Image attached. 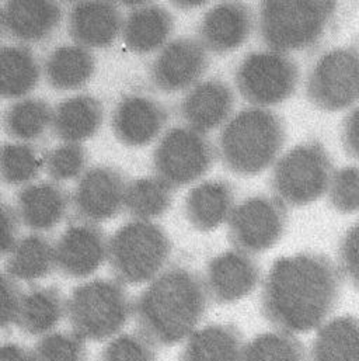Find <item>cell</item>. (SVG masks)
I'll return each mask as SVG.
<instances>
[{
  "label": "cell",
  "mask_w": 359,
  "mask_h": 361,
  "mask_svg": "<svg viewBox=\"0 0 359 361\" xmlns=\"http://www.w3.org/2000/svg\"><path fill=\"white\" fill-rule=\"evenodd\" d=\"M341 273L322 253L279 257L263 286L261 311L279 332L306 334L323 326L341 294Z\"/></svg>",
  "instance_id": "obj_1"
},
{
  "label": "cell",
  "mask_w": 359,
  "mask_h": 361,
  "mask_svg": "<svg viewBox=\"0 0 359 361\" xmlns=\"http://www.w3.org/2000/svg\"><path fill=\"white\" fill-rule=\"evenodd\" d=\"M206 307L203 280L188 269L172 267L138 297L134 314L144 338L158 346H172L195 332Z\"/></svg>",
  "instance_id": "obj_2"
},
{
  "label": "cell",
  "mask_w": 359,
  "mask_h": 361,
  "mask_svg": "<svg viewBox=\"0 0 359 361\" xmlns=\"http://www.w3.org/2000/svg\"><path fill=\"white\" fill-rule=\"evenodd\" d=\"M285 140V123L275 111L247 107L225 124L219 157L234 175L257 176L275 162Z\"/></svg>",
  "instance_id": "obj_3"
},
{
  "label": "cell",
  "mask_w": 359,
  "mask_h": 361,
  "mask_svg": "<svg viewBox=\"0 0 359 361\" xmlns=\"http://www.w3.org/2000/svg\"><path fill=\"white\" fill-rule=\"evenodd\" d=\"M336 10V1H263L258 18L260 37L271 51L281 54L310 49L325 37Z\"/></svg>",
  "instance_id": "obj_4"
},
{
  "label": "cell",
  "mask_w": 359,
  "mask_h": 361,
  "mask_svg": "<svg viewBox=\"0 0 359 361\" xmlns=\"http://www.w3.org/2000/svg\"><path fill=\"white\" fill-rule=\"evenodd\" d=\"M170 252V240L159 225L135 219L111 236L107 259L117 281L142 284L162 273Z\"/></svg>",
  "instance_id": "obj_5"
},
{
  "label": "cell",
  "mask_w": 359,
  "mask_h": 361,
  "mask_svg": "<svg viewBox=\"0 0 359 361\" xmlns=\"http://www.w3.org/2000/svg\"><path fill=\"white\" fill-rule=\"evenodd\" d=\"M132 312L130 298L120 281L93 280L73 290L66 315L73 334L83 341L114 338Z\"/></svg>",
  "instance_id": "obj_6"
},
{
  "label": "cell",
  "mask_w": 359,
  "mask_h": 361,
  "mask_svg": "<svg viewBox=\"0 0 359 361\" xmlns=\"http://www.w3.org/2000/svg\"><path fill=\"white\" fill-rule=\"evenodd\" d=\"M333 178V162L319 141L299 144L284 154L271 175L275 197L291 207H305L326 194Z\"/></svg>",
  "instance_id": "obj_7"
},
{
  "label": "cell",
  "mask_w": 359,
  "mask_h": 361,
  "mask_svg": "<svg viewBox=\"0 0 359 361\" xmlns=\"http://www.w3.org/2000/svg\"><path fill=\"white\" fill-rule=\"evenodd\" d=\"M306 96L325 111H341L359 102V44L322 54L309 71Z\"/></svg>",
  "instance_id": "obj_8"
},
{
  "label": "cell",
  "mask_w": 359,
  "mask_h": 361,
  "mask_svg": "<svg viewBox=\"0 0 359 361\" xmlns=\"http://www.w3.org/2000/svg\"><path fill=\"white\" fill-rule=\"evenodd\" d=\"M234 79L243 99L264 109L281 104L296 92L299 68L286 54L254 51L239 63Z\"/></svg>",
  "instance_id": "obj_9"
},
{
  "label": "cell",
  "mask_w": 359,
  "mask_h": 361,
  "mask_svg": "<svg viewBox=\"0 0 359 361\" xmlns=\"http://www.w3.org/2000/svg\"><path fill=\"white\" fill-rule=\"evenodd\" d=\"M286 224L284 202L277 197L253 195L234 207L229 218V240L243 253H263L282 239Z\"/></svg>",
  "instance_id": "obj_10"
},
{
  "label": "cell",
  "mask_w": 359,
  "mask_h": 361,
  "mask_svg": "<svg viewBox=\"0 0 359 361\" xmlns=\"http://www.w3.org/2000/svg\"><path fill=\"white\" fill-rule=\"evenodd\" d=\"M215 152L209 140L189 127L169 130L153 155L158 178L182 187L201 179L212 166Z\"/></svg>",
  "instance_id": "obj_11"
},
{
  "label": "cell",
  "mask_w": 359,
  "mask_h": 361,
  "mask_svg": "<svg viewBox=\"0 0 359 361\" xmlns=\"http://www.w3.org/2000/svg\"><path fill=\"white\" fill-rule=\"evenodd\" d=\"M206 48L195 38L182 37L163 47L152 65V80L163 92H180L195 85L208 69Z\"/></svg>",
  "instance_id": "obj_12"
},
{
  "label": "cell",
  "mask_w": 359,
  "mask_h": 361,
  "mask_svg": "<svg viewBox=\"0 0 359 361\" xmlns=\"http://www.w3.org/2000/svg\"><path fill=\"white\" fill-rule=\"evenodd\" d=\"M125 191L127 184L118 171L107 166L92 168L77 183L73 205L84 222H101L121 211Z\"/></svg>",
  "instance_id": "obj_13"
},
{
  "label": "cell",
  "mask_w": 359,
  "mask_h": 361,
  "mask_svg": "<svg viewBox=\"0 0 359 361\" xmlns=\"http://www.w3.org/2000/svg\"><path fill=\"white\" fill-rule=\"evenodd\" d=\"M260 279V266L250 255L227 250L209 262L203 283L208 295L215 302L230 304L250 295Z\"/></svg>",
  "instance_id": "obj_14"
},
{
  "label": "cell",
  "mask_w": 359,
  "mask_h": 361,
  "mask_svg": "<svg viewBox=\"0 0 359 361\" xmlns=\"http://www.w3.org/2000/svg\"><path fill=\"white\" fill-rule=\"evenodd\" d=\"M108 242L100 228L90 222L70 225L55 245L56 267L69 277L92 276L107 259Z\"/></svg>",
  "instance_id": "obj_15"
},
{
  "label": "cell",
  "mask_w": 359,
  "mask_h": 361,
  "mask_svg": "<svg viewBox=\"0 0 359 361\" xmlns=\"http://www.w3.org/2000/svg\"><path fill=\"white\" fill-rule=\"evenodd\" d=\"M166 109L148 96L132 94L122 99L113 114V130L118 141L128 147H144L156 140L168 123Z\"/></svg>",
  "instance_id": "obj_16"
},
{
  "label": "cell",
  "mask_w": 359,
  "mask_h": 361,
  "mask_svg": "<svg viewBox=\"0 0 359 361\" xmlns=\"http://www.w3.org/2000/svg\"><path fill=\"white\" fill-rule=\"evenodd\" d=\"M253 25L254 17L250 6L240 1L219 3L202 18L201 42L215 54H227L248 39Z\"/></svg>",
  "instance_id": "obj_17"
},
{
  "label": "cell",
  "mask_w": 359,
  "mask_h": 361,
  "mask_svg": "<svg viewBox=\"0 0 359 361\" xmlns=\"http://www.w3.org/2000/svg\"><path fill=\"white\" fill-rule=\"evenodd\" d=\"M233 104L230 86L220 79H208L195 85L182 99L181 116L189 128L205 134L227 121Z\"/></svg>",
  "instance_id": "obj_18"
},
{
  "label": "cell",
  "mask_w": 359,
  "mask_h": 361,
  "mask_svg": "<svg viewBox=\"0 0 359 361\" xmlns=\"http://www.w3.org/2000/svg\"><path fill=\"white\" fill-rule=\"evenodd\" d=\"M120 8L111 1H79L69 13V32L77 45L107 48L122 30Z\"/></svg>",
  "instance_id": "obj_19"
},
{
  "label": "cell",
  "mask_w": 359,
  "mask_h": 361,
  "mask_svg": "<svg viewBox=\"0 0 359 361\" xmlns=\"http://www.w3.org/2000/svg\"><path fill=\"white\" fill-rule=\"evenodd\" d=\"M3 28L21 42L49 38L62 20V8L55 1L15 0L1 8Z\"/></svg>",
  "instance_id": "obj_20"
},
{
  "label": "cell",
  "mask_w": 359,
  "mask_h": 361,
  "mask_svg": "<svg viewBox=\"0 0 359 361\" xmlns=\"http://www.w3.org/2000/svg\"><path fill=\"white\" fill-rule=\"evenodd\" d=\"M69 207L66 191L56 183H35L25 185L17 195V215L25 226L34 231H48L56 226Z\"/></svg>",
  "instance_id": "obj_21"
},
{
  "label": "cell",
  "mask_w": 359,
  "mask_h": 361,
  "mask_svg": "<svg viewBox=\"0 0 359 361\" xmlns=\"http://www.w3.org/2000/svg\"><path fill=\"white\" fill-rule=\"evenodd\" d=\"M233 205L234 192L227 181H203L188 192L185 215L195 229L208 232L229 221Z\"/></svg>",
  "instance_id": "obj_22"
},
{
  "label": "cell",
  "mask_w": 359,
  "mask_h": 361,
  "mask_svg": "<svg viewBox=\"0 0 359 361\" xmlns=\"http://www.w3.org/2000/svg\"><path fill=\"white\" fill-rule=\"evenodd\" d=\"M173 27L175 20L165 7L146 3L134 8L124 20L122 35L131 51L149 54L166 44Z\"/></svg>",
  "instance_id": "obj_23"
},
{
  "label": "cell",
  "mask_w": 359,
  "mask_h": 361,
  "mask_svg": "<svg viewBox=\"0 0 359 361\" xmlns=\"http://www.w3.org/2000/svg\"><path fill=\"white\" fill-rule=\"evenodd\" d=\"M103 116V106L96 97L80 94L62 102L56 107L52 127L62 141L79 144L97 134Z\"/></svg>",
  "instance_id": "obj_24"
},
{
  "label": "cell",
  "mask_w": 359,
  "mask_h": 361,
  "mask_svg": "<svg viewBox=\"0 0 359 361\" xmlns=\"http://www.w3.org/2000/svg\"><path fill=\"white\" fill-rule=\"evenodd\" d=\"M65 314L66 304L55 287L34 288L21 295L15 324L28 335L45 336Z\"/></svg>",
  "instance_id": "obj_25"
},
{
  "label": "cell",
  "mask_w": 359,
  "mask_h": 361,
  "mask_svg": "<svg viewBox=\"0 0 359 361\" xmlns=\"http://www.w3.org/2000/svg\"><path fill=\"white\" fill-rule=\"evenodd\" d=\"M243 338L233 325H209L187 341L182 361H241Z\"/></svg>",
  "instance_id": "obj_26"
},
{
  "label": "cell",
  "mask_w": 359,
  "mask_h": 361,
  "mask_svg": "<svg viewBox=\"0 0 359 361\" xmlns=\"http://www.w3.org/2000/svg\"><path fill=\"white\" fill-rule=\"evenodd\" d=\"M96 61L93 54L80 45H63L53 49L45 61L48 83L58 90H75L93 76Z\"/></svg>",
  "instance_id": "obj_27"
},
{
  "label": "cell",
  "mask_w": 359,
  "mask_h": 361,
  "mask_svg": "<svg viewBox=\"0 0 359 361\" xmlns=\"http://www.w3.org/2000/svg\"><path fill=\"white\" fill-rule=\"evenodd\" d=\"M309 361H359V319L339 317L317 332Z\"/></svg>",
  "instance_id": "obj_28"
},
{
  "label": "cell",
  "mask_w": 359,
  "mask_h": 361,
  "mask_svg": "<svg viewBox=\"0 0 359 361\" xmlns=\"http://www.w3.org/2000/svg\"><path fill=\"white\" fill-rule=\"evenodd\" d=\"M41 68L32 51L24 45L0 48V97L17 99L32 92Z\"/></svg>",
  "instance_id": "obj_29"
},
{
  "label": "cell",
  "mask_w": 359,
  "mask_h": 361,
  "mask_svg": "<svg viewBox=\"0 0 359 361\" xmlns=\"http://www.w3.org/2000/svg\"><path fill=\"white\" fill-rule=\"evenodd\" d=\"M55 266V246L41 235H28L8 253L6 271L14 280L35 281L46 277Z\"/></svg>",
  "instance_id": "obj_30"
},
{
  "label": "cell",
  "mask_w": 359,
  "mask_h": 361,
  "mask_svg": "<svg viewBox=\"0 0 359 361\" xmlns=\"http://www.w3.org/2000/svg\"><path fill=\"white\" fill-rule=\"evenodd\" d=\"M53 111L41 99H24L11 104L3 116V127L7 135L18 141L41 138L52 126Z\"/></svg>",
  "instance_id": "obj_31"
},
{
  "label": "cell",
  "mask_w": 359,
  "mask_h": 361,
  "mask_svg": "<svg viewBox=\"0 0 359 361\" xmlns=\"http://www.w3.org/2000/svg\"><path fill=\"white\" fill-rule=\"evenodd\" d=\"M173 187L160 178H142L127 185L124 207L138 221L163 215L172 205Z\"/></svg>",
  "instance_id": "obj_32"
},
{
  "label": "cell",
  "mask_w": 359,
  "mask_h": 361,
  "mask_svg": "<svg viewBox=\"0 0 359 361\" xmlns=\"http://www.w3.org/2000/svg\"><path fill=\"white\" fill-rule=\"evenodd\" d=\"M241 361H306L303 345L291 334L270 332L244 346Z\"/></svg>",
  "instance_id": "obj_33"
},
{
  "label": "cell",
  "mask_w": 359,
  "mask_h": 361,
  "mask_svg": "<svg viewBox=\"0 0 359 361\" xmlns=\"http://www.w3.org/2000/svg\"><path fill=\"white\" fill-rule=\"evenodd\" d=\"M44 161L28 144H4L0 147V179L7 184L34 180Z\"/></svg>",
  "instance_id": "obj_34"
},
{
  "label": "cell",
  "mask_w": 359,
  "mask_h": 361,
  "mask_svg": "<svg viewBox=\"0 0 359 361\" xmlns=\"http://www.w3.org/2000/svg\"><path fill=\"white\" fill-rule=\"evenodd\" d=\"M32 361H86L83 339L75 334H48L31 352Z\"/></svg>",
  "instance_id": "obj_35"
},
{
  "label": "cell",
  "mask_w": 359,
  "mask_h": 361,
  "mask_svg": "<svg viewBox=\"0 0 359 361\" xmlns=\"http://www.w3.org/2000/svg\"><path fill=\"white\" fill-rule=\"evenodd\" d=\"M48 175L56 181L77 178L86 166V151L80 144H63L53 148L44 161Z\"/></svg>",
  "instance_id": "obj_36"
},
{
  "label": "cell",
  "mask_w": 359,
  "mask_h": 361,
  "mask_svg": "<svg viewBox=\"0 0 359 361\" xmlns=\"http://www.w3.org/2000/svg\"><path fill=\"white\" fill-rule=\"evenodd\" d=\"M330 204L340 214L359 211V166H344L339 169L330 183Z\"/></svg>",
  "instance_id": "obj_37"
},
{
  "label": "cell",
  "mask_w": 359,
  "mask_h": 361,
  "mask_svg": "<svg viewBox=\"0 0 359 361\" xmlns=\"http://www.w3.org/2000/svg\"><path fill=\"white\" fill-rule=\"evenodd\" d=\"M155 345L142 335L114 338L101 353L100 361H155Z\"/></svg>",
  "instance_id": "obj_38"
},
{
  "label": "cell",
  "mask_w": 359,
  "mask_h": 361,
  "mask_svg": "<svg viewBox=\"0 0 359 361\" xmlns=\"http://www.w3.org/2000/svg\"><path fill=\"white\" fill-rule=\"evenodd\" d=\"M339 262L343 274L359 288V219L347 229L340 240Z\"/></svg>",
  "instance_id": "obj_39"
},
{
  "label": "cell",
  "mask_w": 359,
  "mask_h": 361,
  "mask_svg": "<svg viewBox=\"0 0 359 361\" xmlns=\"http://www.w3.org/2000/svg\"><path fill=\"white\" fill-rule=\"evenodd\" d=\"M21 293L14 280L6 274H0V329L15 324Z\"/></svg>",
  "instance_id": "obj_40"
},
{
  "label": "cell",
  "mask_w": 359,
  "mask_h": 361,
  "mask_svg": "<svg viewBox=\"0 0 359 361\" xmlns=\"http://www.w3.org/2000/svg\"><path fill=\"white\" fill-rule=\"evenodd\" d=\"M18 222L15 212L3 201H0V257L10 253L17 243Z\"/></svg>",
  "instance_id": "obj_41"
},
{
  "label": "cell",
  "mask_w": 359,
  "mask_h": 361,
  "mask_svg": "<svg viewBox=\"0 0 359 361\" xmlns=\"http://www.w3.org/2000/svg\"><path fill=\"white\" fill-rule=\"evenodd\" d=\"M341 142L347 155L359 161V106L343 121Z\"/></svg>",
  "instance_id": "obj_42"
},
{
  "label": "cell",
  "mask_w": 359,
  "mask_h": 361,
  "mask_svg": "<svg viewBox=\"0 0 359 361\" xmlns=\"http://www.w3.org/2000/svg\"><path fill=\"white\" fill-rule=\"evenodd\" d=\"M0 361H32L31 352L15 343L0 345Z\"/></svg>",
  "instance_id": "obj_43"
},
{
  "label": "cell",
  "mask_w": 359,
  "mask_h": 361,
  "mask_svg": "<svg viewBox=\"0 0 359 361\" xmlns=\"http://www.w3.org/2000/svg\"><path fill=\"white\" fill-rule=\"evenodd\" d=\"M205 1H176V6L181 8H192V7H198L202 6Z\"/></svg>",
  "instance_id": "obj_44"
},
{
  "label": "cell",
  "mask_w": 359,
  "mask_h": 361,
  "mask_svg": "<svg viewBox=\"0 0 359 361\" xmlns=\"http://www.w3.org/2000/svg\"><path fill=\"white\" fill-rule=\"evenodd\" d=\"M1 32H3V20H1V11H0V37H1Z\"/></svg>",
  "instance_id": "obj_45"
}]
</instances>
